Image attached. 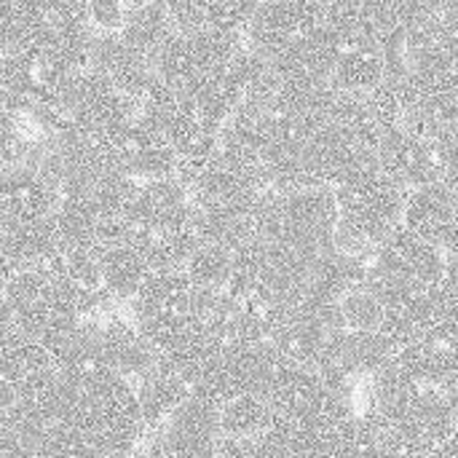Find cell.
I'll return each instance as SVG.
<instances>
[{
  "instance_id": "obj_8",
  "label": "cell",
  "mask_w": 458,
  "mask_h": 458,
  "mask_svg": "<svg viewBox=\"0 0 458 458\" xmlns=\"http://www.w3.org/2000/svg\"><path fill=\"white\" fill-rule=\"evenodd\" d=\"M405 228L437 244L445 255H458V196L443 180L411 191Z\"/></svg>"
},
{
  "instance_id": "obj_9",
  "label": "cell",
  "mask_w": 458,
  "mask_h": 458,
  "mask_svg": "<svg viewBox=\"0 0 458 458\" xmlns=\"http://www.w3.org/2000/svg\"><path fill=\"white\" fill-rule=\"evenodd\" d=\"M161 440L174 458H215L223 443L220 408L193 394L166 421Z\"/></svg>"
},
{
  "instance_id": "obj_4",
  "label": "cell",
  "mask_w": 458,
  "mask_h": 458,
  "mask_svg": "<svg viewBox=\"0 0 458 458\" xmlns=\"http://www.w3.org/2000/svg\"><path fill=\"white\" fill-rule=\"evenodd\" d=\"M368 266L370 274L365 287L373 290L381 303H386L397 295L437 290L445 282L448 255L437 244L416 236L403 225L394 236L373 250Z\"/></svg>"
},
{
  "instance_id": "obj_13",
  "label": "cell",
  "mask_w": 458,
  "mask_h": 458,
  "mask_svg": "<svg viewBox=\"0 0 458 458\" xmlns=\"http://www.w3.org/2000/svg\"><path fill=\"white\" fill-rule=\"evenodd\" d=\"M177 35L169 3L158 0H140L126 5V21L121 30V38L140 51L148 59H156V54Z\"/></svg>"
},
{
  "instance_id": "obj_5",
  "label": "cell",
  "mask_w": 458,
  "mask_h": 458,
  "mask_svg": "<svg viewBox=\"0 0 458 458\" xmlns=\"http://www.w3.org/2000/svg\"><path fill=\"white\" fill-rule=\"evenodd\" d=\"M196 306L199 287L185 271L150 274L140 295L131 301V322L158 354L201 322Z\"/></svg>"
},
{
  "instance_id": "obj_17",
  "label": "cell",
  "mask_w": 458,
  "mask_h": 458,
  "mask_svg": "<svg viewBox=\"0 0 458 458\" xmlns=\"http://www.w3.org/2000/svg\"><path fill=\"white\" fill-rule=\"evenodd\" d=\"M185 274L199 290L225 293L233 279V252L217 244H199L185 266Z\"/></svg>"
},
{
  "instance_id": "obj_1",
  "label": "cell",
  "mask_w": 458,
  "mask_h": 458,
  "mask_svg": "<svg viewBox=\"0 0 458 458\" xmlns=\"http://www.w3.org/2000/svg\"><path fill=\"white\" fill-rule=\"evenodd\" d=\"M67 378V376H64ZM72 384L67 421L99 458H131L148 435L134 386L113 370Z\"/></svg>"
},
{
  "instance_id": "obj_15",
  "label": "cell",
  "mask_w": 458,
  "mask_h": 458,
  "mask_svg": "<svg viewBox=\"0 0 458 458\" xmlns=\"http://www.w3.org/2000/svg\"><path fill=\"white\" fill-rule=\"evenodd\" d=\"M386 81V62L378 46L346 48L333 70V86L346 94H370Z\"/></svg>"
},
{
  "instance_id": "obj_11",
  "label": "cell",
  "mask_w": 458,
  "mask_h": 458,
  "mask_svg": "<svg viewBox=\"0 0 458 458\" xmlns=\"http://www.w3.org/2000/svg\"><path fill=\"white\" fill-rule=\"evenodd\" d=\"M378 161H381L384 172H389L408 191H416V188H424V185L440 180L432 142H427L405 129L384 131V137L378 142Z\"/></svg>"
},
{
  "instance_id": "obj_16",
  "label": "cell",
  "mask_w": 458,
  "mask_h": 458,
  "mask_svg": "<svg viewBox=\"0 0 458 458\" xmlns=\"http://www.w3.org/2000/svg\"><path fill=\"white\" fill-rule=\"evenodd\" d=\"M220 424H223V437L228 440H258L271 429L274 413L268 400L247 394L220 408Z\"/></svg>"
},
{
  "instance_id": "obj_10",
  "label": "cell",
  "mask_w": 458,
  "mask_h": 458,
  "mask_svg": "<svg viewBox=\"0 0 458 458\" xmlns=\"http://www.w3.org/2000/svg\"><path fill=\"white\" fill-rule=\"evenodd\" d=\"M62 191L35 166L3 169L0 223L54 217L62 207Z\"/></svg>"
},
{
  "instance_id": "obj_18",
  "label": "cell",
  "mask_w": 458,
  "mask_h": 458,
  "mask_svg": "<svg viewBox=\"0 0 458 458\" xmlns=\"http://www.w3.org/2000/svg\"><path fill=\"white\" fill-rule=\"evenodd\" d=\"M341 311H344V322L349 333H370V330H381L384 325V303L368 287L349 293L341 301Z\"/></svg>"
},
{
  "instance_id": "obj_12",
  "label": "cell",
  "mask_w": 458,
  "mask_h": 458,
  "mask_svg": "<svg viewBox=\"0 0 458 458\" xmlns=\"http://www.w3.org/2000/svg\"><path fill=\"white\" fill-rule=\"evenodd\" d=\"M148 432H161L166 421L193 397V389L169 365L156 362V368L134 386Z\"/></svg>"
},
{
  "instance_id": "obj_3",
  "label": "cell",
  "mask_w": 458,
  "mask_h": 458,
  "mask_svg": "<svg viewBox=\"0 0 458 458\" xmlns=\"http://www.w3.org/2000/svg\"><path fill=\"white\" fill-rule=\"evenodd\" d=\"M260 239L322 255L335 247L341 207L333 188H306L295 193H266L258 207Z\"/></svg>"
},
{
  "instance_id": "obj_7",
  "label": "cell",
  "mask_w": 458,
  "mask_h": 458,
  "mask_svg": "<svg viewBox=\"0 0 458 458\" xmlns=\"http://www.w3.org/2000/svg\"><path fill=\"white\" fill-rule=\"evenodd\" d=\"M59 381V368L54 354L19 335V333H3L0 344V403H16V400H32L46 394Z\"/></svg>"
},
{
  "instance_id": "obj_19",
  "label": "cell",
  "mask_w": 458,
  "mask_h": 458,
  "mask_svg": "<svg viewBox=\"0 0 458 458\" xmlns=\"http://www.w3.org/2000/svg\"><path fill=\"white\" fill-rule=\"evenodd\" d=\"M91 24L97 32H121L126 21V5L118 0H94L89 3Z\"/></svg>"
},
{
  "instance_id": "obj_2",
  "label": "cell",
  "mask_w": 458,
  "mask_h": 458,
  "mask_svg": "<svg viewBox=\"0 0 458 458\" xmlns=\"http://www.w3.org/2000/svg\"><path fill=\"white\" fill-rule=\"evenodd\" d=\"M335 196L341 207L335 247L349 255L368 258L405 225L411 191L384 172L381 164L341 185Z\"/></svg>"
},
{
  "instance_id": "obj_6",
  "label": "cell",
  "mask_w": 458,
  "mask_h": 458,
  "mask_svg": "<svg viewBox=\"0 0 458 458\" xmlns=\"http://www.w3.org/2000/svg\"><path fill=\"white\" fill-rule=\"evenodd\" d=\"M325 5L327 3L303 0L258 3V11L244 32L247 46L266 59H276L325 21Z\"/></svg>"
},
{
  "instance_id": "obj_14",
  "label": "cell",
  "mask_w": 458,
  "mask_h": 458,
  "mask_svg": "<svg viewBox=\"0 0 458 458\" xmlns=\"http://www.w3.org/2000/svg\"><path fill=\"white\" fill-rule=\"evenodd\" d=\"M150 274L153 271L145 255L131 242L115 244L102 252V282L113 301H134Z\"/></svg>"
}]
</instances>
